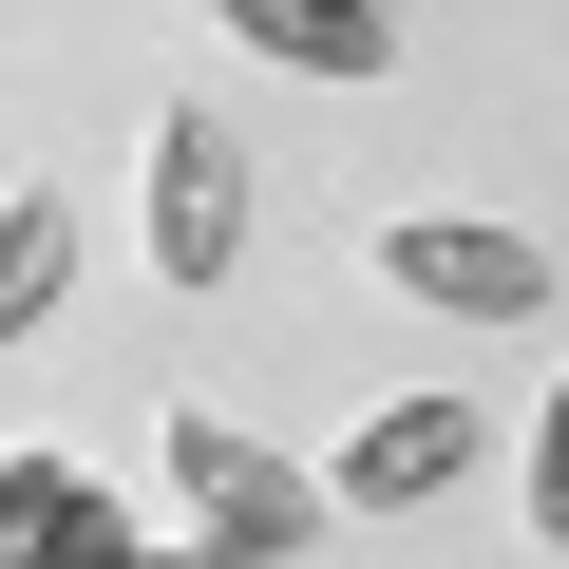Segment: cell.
Listing matches in <instances>:
<instances>
[{
    "label": "cell",
    "mask_w": 569,
    "mask_h": 569,
    "mask_svg": "<svg viewBox=\"0 0 569 569\" xmlns=\"http://www.w3.org/2000/svg\"><path fill=\"white\" fill-rule=\"evenodd\" d=\"M475 456H493V437H475V399H380V418L342 437V475H323V493H342V512H437Z\"/></svg>",
    "instance_id": "277c9868"
},
{
    "label": "cell",
    "mask_w": 569,
    "mask_h": 569,
    "mask_svg": "<svg viewBox=\"0 0 569 569\" xmlns=\"http://www.w3.org/2000/svg\"><path fill=\"white\" fill-rule=\"evenodd\" d=\"M380 284H399V305H456V323H531L550 305V247L531 228H475V209H399L380 228Z\"/></svg>",
    "instance_id": "7a4b0ae2"
},
{
    "label": "cell",
    "mask_w": 569,
    "mask_h": 569,
    "mask_svg": "<svg viewBox=\"0 0 569 569\" xmlns=\"http://www.w3.org/2000/svg\"><path fill=\"white\" fill-rule=\"evenodd\" d=\"M133 190H152V266L171 284H228L247 266V152H228V114H152V152H133Z\"/></svg>",
    "instance_id": "6da1fadb"
},
{
    "label": "cell",
    "mask_w": 569,
    "mask_h": 569,
    "mask_svg": "<svg viewBox=\"0 0 569 569\" xmlns=\"http://www.w3.org/2000/svg\"><path fill=\"white\" fill-rule=\"evenodd\" d=\"M531 531L569 550V380H550V437H531Z\"/></svg>",
    "instance_id": "ba28073f"
},
{
    "label": "cell",
    "mask_w": 569,
    "mask_h": 569,
    "mask_svg": "<svg viewBox=\"0 0 569 569\" xmlns=\"http://www.w3.org/2000/svg\"><path fill=\"white\" fill-rule=\"evenodd\" d=\"M228 39H247V58H284V77H380V58H399L380 0H228Z\"/></svg>",
    "instance_id": "8992f818"
},
{
    "label": "cell",
    "mask_w": 569,
    "mask_h": 569,
    "mask_svg": "<svg viewBox=\"0 0 569 569\" xmlns=\"http://www.w3.org/2000/svg\"><path fill=\"white\" fill-rule=\"evenodd\" d=\"M171 493H190V512H209V550H247V569H284V550H305V512H323L305 475L247 456L228 418H171Z\"/></svg>",
    "instance_id": "3957f363"
},
{
    "label": "cell",
    "mask_w": 569,
    "mask_h": 569,
    "mask_svg": "<svg viewBox=\"0 0 569 569\" xmlns=\"http://www.w3.org/2000/svg\"><path fill=\"white\" fill-rule=\"evenodd\" d=\"M0 531H20V569H171L114 493H77L58 456H20V475H0Z\"/></svg>",
    "instance_id": "5b68a950"
},
{
    "label": "cell",
    "mask_w": 569,
    "mask_h": 569,
    "mask_svg": "<svg viewBox=\"0 0 569 569\" xmlns=\"http://www.w3.org/2000/svg\"><path fill=\"white\" fill-rule=\"evenodd\" d=\"M58 284H77V209H58V190H20V209H0V342L58 323Z\"/></svg>",
    "instance_id": "52a82bcc"
}]
</instances>
